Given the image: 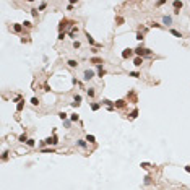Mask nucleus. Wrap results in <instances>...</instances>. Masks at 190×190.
<instances>
[{
    "instance_id": "nucleus-1",
    "label": "nucleus",
    "mask_w": 190,
    "mask_h": 190,
    "mask_svg": "<svg viewBox=\"0 0 190 190\" xmlns=\"http://www.w3.org/2000/svg\"><path fill=\"white\" fill-rule=\"evenodd\" d=\"M133 52H135L136 57H150V55H153V50L151 49H146V47H143V44H140L136 49H133Z\"/></svg>"
},
{
    "instance_id": "nucleus-2",
    "label": "nucleus",
    "mask_w": 190,
    "mask_h": 190,
    "mask_svg": "<svg viewBox=\"0 0 190 190\" xmlns=\"http://www.w3.org/2000/svg\"><path fill=\"white\" fill-rule=\"evenodd\" d=\"M93 78H94V71L91 68H86V70L83 71V81H89Z\"/></svg>"
},
{
    "instance_id": "nucleus-3",
    "label": "nucleus",
    "mask_w": 190,
    "mask_h": 190,
    "mask_svg": "<svg viewBox=\"0 0 190 190\" xmlns=\"http://www.w3.org/2000/svg\"><path fill=\"white\" fill-rule=\"evenodd\" d=\"M46 145H49V146L59 145V138H57V135H52V136H49V138H46Z\"/></svg>"
},
{
    "instance_id": "nucleus-4",
    "label": "nucleus",
    "mask_w": 190,
    "mask_h": 190,
    "mask_svg": "<svg viewBox=\"0 0 190 190\" xmlns=\"http://www.w3.org/2000/svg\"><path fill=\"white\" fill-rule=\"evenodd\" d=\"M96 70H98V76H99V78H103V76L107 75V71H106V68H104L103 65H98V67H96Z\"/></svg>"
},
{
    "instance_id": "nucleus-5",
    "label": "nucleus",
    "mask_w": 190,
    "mask_h": 190,
    "mask_svg": "<svg viewBox=\"0 0 190 190\" xmlns=\"http://www.w3.org/2000/svg\"><path fill=\"white\" fill-rule=\"evenodd\" d=\"M89 62H91V63H94L96 67H98V65H103V63H104V60L101 59V57H96V55H94V57H91V60H89Z\"/></svg>"
},
{
    "instance_id": "nucleus-6",
    "label": "nucleus",
    "mask_w": 190,
    "mask_h": 190,
    "mask_svg": "<svg viewBox=\"0 0 190 190\" xmlns=\"http://www.w3.org/2000/svg\"><path fill=\"white\" fill-rule=\"evenodd\" d=\"M135 54L132 49H124L122 50V59H128V57H132V55Z\"/></svg>"
},
{
    "instance_id": "nucleus-7",
    "label": "nucleus",
    "mask_w": 190,
    "mask_h": 190,
    "mask_svg": "<svg viewBox=\"0 0 190 190\" xmlns=\"http://www.w3.org/2000/svg\"><path fill=\"white\" fill-rule=\"evenodd\" d=\"M127 106V101L125 99H117L115 101V109H124Z\"/></svg>"
},
{
    "instance_id": "nucleus-8",
    "label": "nucleus",
    "mask_w": 190,
    "mask_h": 190,
    "mask_svg": "<svg viewBox=\"0 0 190 190\" xmlns=\"http://www.w3.org/2000/svg\"><path fill=\"white\" fill-rule=\"evenodd\" d=\"M163 24L171 26V24H172V16H171V15H164L163 16Z\"/></svg>"
},
{
    "instance_id": "nucleus-9",
    "label": "nucleus",
    "mask_w": 190,
    "mask_h": 190,
    "mask_svg": "<svg viewBox=\"0 0 190 190\" xmlns=\"http://www.w3.org/2000/svg\"><path fill=\"white\" fill-rule=\"evenodd\" d=\"M76 146L81 148V150H86L88 148V141L86 140H76Z\"/></svg>"
},
{
    "instance_id": "nucleus-10",
    "label": "nucleus",
    "mask_w": 190,
    "mask_h": 190,
    "mask_svg": "<svg viewBox=\"0 0 190 190\" xmlns=\"http://www.w3.org/2000/svg\"><path fill=\"white\" fill-rule=\"evenodd\" d=\"M85 34H86V39H88V42L91 44L93 47H96V44H98V42L94 41V38H93V36H91V34H89V33H88V31H86V33H85Z\"/></svg>"
},
{
    "instance_id": "nucleus-11",
    "label": "nucleus",
    "mask_w": 190,
    "mask_h": 190,
    "mask_svg": "<svg viewBox=\"0 0 190 190\" xmlns=\"http://www.w3.org/2000/svg\"><path fill=\"white\" fill-rule=\"evenodd\" d=\"M67 65L70 67V68H76V67H78V62H76L75 59H68L67 60Z\"/></svg>"
},
{
    "instance_id": "nucleus-12",
    "label": "nucleus",
    "mask_w": 190,
    "mask_h": 190,
    "mask_svg": "<svg viewBox=\"0 0 190 190\" xmlns=\"http://www.w3.org/2000/svg\"><path fill=\"white\" fill-rule=\"evenodd\" d=\"M28 140H29V136H28L26 132H24V133H21V135L18 136V141H20V143H26Z\"/></svg>"
},
{
    "instance_id": "nucleus-13",
    "label": "nucleus",
    "mask_w": 190,
    "mask_h": 190,
    "mask_svg": "<svg viewBox=\"0 0 190 190\" xmlns=\"http://www.w3.org/2000/svg\"><path fill=\"white\" fill-rule=\"evenodd\" d=\"M76 34H78V26H73V28L70 29V33H68V36H70L71 39H75V36H76ZM75 41H76V39H75Z\"/></svg>"
},
{
    "instance_id": "nucleus-14",
    "label": "nucleus",
    "mask_w": 190,
    "mask_h": 190,
    "mask_svg": "<svg viewBox=\"0 0 190 190\" xmlns=\"http://www.w3.org/2000/svg\"><path fill=\"white\" fill-rule=\"evenodd\" d=\"M11 28H13V31H15V33H21L24 26H23V24H20V23H15V24H13Z\"/></svg>"
},
{
    "instance_id": "nucleus-15",
    "label": "nucleus",
    "mask_w": 190,
    "mask_h": 190,
    "mask_svg": "<svg viewBox=\"0 0 190 190\" xmlns=\"http://www.w3.org/2000/svg\"><path fill=\"white\" fill-rule=\"evenodd\" d=\"M172 7H174V10H175V11H179V8H182V7H184V3H182V2H179V0H175V2H172Z\"/></svg>"
},
{
    "instance_id": "nucleus-16",
    "label": "nucleus",
    "mask_w": 190,
    "mask_h": 190,
    "mask_svg": "<svg viewBox=\"0 0 190 190\" xmlns=\"http://www.w3.org/2000/svg\"><path fill=\"white\" fill-rule=\"evenodd\" d=\"M57 115H59V117H60V119H62V120H63V122H65V120H68V119H70V117H68V114H67L65 111H60V112H59V114H57Z\"/></svg>"
},
{
    "instance_id": "nucleus-17",
    "label": "nucleus",
    "mask_w": 190,
    "mask_h": 190,
    "mask_svg": "<svg viewBox=\"0 0 190 190\" xmlns=\"http://www.w3.org/2000/svg\"><path fill=\"white\" fill-rule=\"evenodd\" d=\"M101 106H103L101 103H91V106H89V107H91V111H94V112H96V111H99V109H101Z\"/></svg>"
},
{
    "instance_id": "nucleus-18",
    "label": "nucleus",
    "mask_w": 190,
    "mask_h": 190,
    "mask_svg": "<svg viewBox=\"0 0 190 190\" xmlns=\"http://www.w3.org/2000/svg\"><path fill=\"white\" fill-rule=\"evenodd\" d=\"M171 34L175 36V38H184V34L180 33V31H177V29H174V28H171Z\"/></svg>"
},
{
    "instance_id": "nucleus-19",
    "label": "nucleus",
    "mask_w": 190,
    "mask_h": 190,
    "mask_svg": "<svg viewBox=\"0 0 190 190\" xmlns=\"http://www.w3.org/2000/svg\"><path fill=\"white\" fill-rule=\"evenodd\" d=\"M86 94H88V98H89V99H93V98H94V94H96L94 88H88V89H86Z\"/></svg>"
},
{
    "instance_id": "nucleus-20",
    "label": "nucleus",
    "mask_w": 190,
    "mask_h": 190,
    "mask_svg": "<svg viewBox=\"0 0 190 190\" xmlns=\"http://www.w3.org/2000/svg\"><path fill=\"white\" fill-rule=\"evenodd\" d=\"M67 23H68V20H65V18H63V20H62V21L59 23V31H60V33H62V29H63V28L67 26Z\"/></svg>"
},
{
    "instance_id": "nucleus-21",
    "label": "nucleus",
    "mask_w": 190,
    "mask_h": 190,
    "mask_svg": "<svg viewBox=\"0 0 190 190\" xmlns=\"http://www.w3.org/2000/svg\"><path fill=\"white\" fill-rule=\"evenodd\" d=\"M141 63H143V59H141V57H135V59H133V65L135 67H140Z\"/></svg>"
},
{
    "instance_id": "nucleus-22",
    "label": "nucleus",
    "mask_w": 190,
    "mask_h": 190,
    "mask_svg": "<svg viewBox=\"0 0 190 190\" xmlns=\"http://www.w3.org/2000/svg\"><path fill=\"white\" fill-rule=\"evenodd\" d=\"M68 120H70L71 124H73V122H78V120H80V115L75 112V114H71V115H70V119H68Z\"/></svg>"
},
{
    "instance_id": "nucleus-23",
    "label": "nucleus",
    "mask_w": 190,
    "mask_h": 190,
    "mask_svg": "<svg viewBox=\"0 0 190 190\" xmlns=\"http://www.w3.org/2000/svg\"><path fill=\"white\" fill-rule=\"evenodd\" d=\"M26 146H29V148H34V146H36V140H33V138H29V140L26 141Z\"/></svg>"
},
{
    "instance_id": "nucleus-24",
    "label": "nucleus",
    "mask_w": 190,
    "mask_h": 190,
    "mask_svg": "<svg viewBox=\"0 0 190 190\" xmlns=\"http://www.w3.org/2000/svg\"><path fill=\"white\" fill-rule=\"evenodd\" d=\"M85 140L89 141V143H96V138H94V135H89V133L86 135V138H85Z\"/></svg>"
},
{
    "instance_id": "nucleus-25",
    "label": "nucleus",
    "mask_w": 190,
    "mask_h": 190,
    "mask_svg": "<svg viewBox=\"0 0 190 190\" xmlns=\"http://www.w3.org/2000/svg\"><path fill=\"white\" fill-rule=\"evenodd\" d=\"M136 117H138V109H133L130 112V119H136Z\"/></svg>"
},
{
    "instance_id": "nucleus-26",
    "label": "nucleus",
    "mask_w": 190,
    "mask_h": 190,
    "mask_svg": "<svg viewBox=\"0 0 190 190\" xmlns=\"http://www.w3.org/2000/svg\"><path fill=\"white\" fill-rule=\"evenodd\" d=\"M41 153H50V154H52V153H55V150H54V148H42Z\"/></svg>"
},
{
    "instance_id": "nucleus-27",
    "label": "nucleus",
    "mask_w": 190,
    "mask_h": 190,
    "mask_svg": "<svg viewBox=\"0 0 190 190\" xmlns=\"http://www.w3.org/2000/svg\"><path fill=\"white\" fill-rule=\"evenodd\" d=\"M23 107H24V101H20V103L16 104V111L20 112V111H23Z\"/></svg>"
},
{
    "instance_id": "nucleus-28",
    "label": "nucleus",
    "mask_w": 190,
    "mask_h": 190,
    "mask_svg": "<svg viewBox=\"0 0 190 190\" xmlns=\"http://www.w3.org/2000/svg\"><path fill=\"white\" fill-rule=\"evenodd\" d=\"M80 47H81V42H80V41H73V49H80Z\"/></svg>"
},
{
    "instance_id": "nucleus-29",
    "label": "nucleus",
    "mask_w": 190,
    "mask_h": 190,
    "mask_svg": "<svg viewBox=\"0 0 190 190\" xmlns=\"http://www.w3.org/2000/svg\"><path fill=\"white\" fill-rule=\"evenodd\" d=\"M46 8H47V2H42V3L39 5L38 10H39V11H42V10H46Z\"/></svg>"
},
{
    "instance_id": "nucleus-30",
    "label": "nucleus",
    "mask_w": 190,
    "mask_h": 190,
    "mask_svg": "<svg viewBox=\"0 0 190 190\" xmlns=\"http://www.w3.org/2000/svg\"><path fill=\"white\" fill-rule=\"evenodd\" d=\"M115 23H117V26L124 24V18H122V16H117V18H115Z\"/></svg>"
},
{
    "instance_id": "nucleus-31",
    "label": "nucleus",
    "mask_w": 190,
    "mask_h": 190,
    "mask_svg": "<svg viewBox=\"0 0 190 190\" xmlns=\"http://www.w3.org/2000/svg\"><path fill=\"white\" fill-rule=\"evenodd\" d=\"M7 159H8V151L5 150V151L2 153V161H7Z\"/></svg>"
},
{
    "instance_id": "nucleus-32",
    "label": "nucleus",
    "mask_w": 190,
    "mask_h": 190,
    "mask_svg": "<svg viewBox=\"0 0 190 190\" xmlns=\"http://www.w3.org/2000/svg\"><path fill=\"white\" fill-rule=\"evenodd\" d=\"M21 24H23L24 28H31V26H33V23H31V21H28V20H26V21H23Z\"/></svg>"
},
{
    "instance_id": "nucleus-33",
    "label": "nucleus",
    "mask_w": 190,
    "mask_h": 190,
    "mask_svg": "<svg viewBox=\"0 0 190 190\" xmlns=\"http://www.w3.org/2000/svg\"><path fill=\"white\" fill-rule=\"evenodd\" d=\"M31 104H33V106H39V99L38 98H31Z\"/></svg>"
},
{
    "instance_id": "nucleus-34",
    "label": "nucleus",
    "mask_w": 190,
    "mask_h": 190,
    "mask_svg": "<svg viewBox=\"0 0 190 190\" xmlns=\"http://www.w3.org/2000/svg\"><path fill=\"white\" fill-rule=\"evenodd\" d=\"M128 76H133V78H138V76H140V73H138V71H130V73H128Z\"/></svg>"
},
{
    "instance_id": "nucleus-35",
    "label": "nucleus",
    "mask_w": 190,
    "mask_h": 190,
    "mask_svg": "<svg viewBox=\"0 0 190 190\" xmlns=\"http://www.w3.org/2000/svg\"><path fill=\"white\" fill-rule=\"evenodd\" d=\"M150 184H151V177L146 175V177H145V185H150Z\"/></svg>"
},
{
    "instance_id": "nucleus-36",
    "label": "nucleus",
    "mask_w": 190,
    "mask_h": 190,
    "mask_svg": "<svg viewBox=\"0 0 190 190\" xmlns=\"http://www.w3.org/2000/svg\"><path fill=\"white\" fill-rule=\"evenodd\" d=\"M31 15H33V16L36 18V16H38V15H39V10H36V8H33V10H31Z\"/></svg>"
},
{
    "instance_id": "nucleus-37",
    "label": "nucleus",
    "mask_w": 190,
    "mask_h": 190,
    "mask_svg": "<svg viewBox=\"0 0 190 190\" xmlns=\"http://www.w3.org/2000/svg\"><path fill=\"white\" fill-rule=\"evenodd\" d=\"M65 36H67L65 33H59V38H57V39H59V41H63V39H65Z\"/></svg>"
},
{
    "instance_id": "nucleus-38",
    "label": "nucleus",
    "mask_w": 190,
    "mask_h": 190,
    "mask_svg": "<svg viewBox=\"0 0 190 190\" xmlns=\"http://www.w3.org/2000/svg\"><path fill=\"white\" fill-rule=\"evenodd\" d=\"M70 125H71L70 120H65V122H63V127H65V128H70Z\"/></svg>"
},
{
    "instance_id": "nucleus-39",
    "label": "nucleus",
    "mask_w": 190,
    "mask_h": 190,
    "mask_svg": "<svg viewBox=\"0 0 190 190\" xmlns=\"http://www.w3.org/2000/svg\"><path fill=\"white\" fill-rule=\"evenodd\" d=\"M20 99H21V96H20V94H16V96L13 98V103H20Z\"/></svg>"
},
{
    "instance_id": "nucleus-40",
    "label": "nucleus",
    "mask_w": 190,
    "mask_h": 190,
    "mask_svg": "<svg viewBox=\"0 0 190 190\" xmlns=\"http://www.w3.org/2000/svg\"><path fill=\"white\" fill-rule=\"evenodd\" d=\"M39 148H41V150H42V148H46V140L39 141Z\"/></svg>"
},
{
    "instance_id": "nucleus-41",
    "label": "nucleus",
    "mask_w": 190,
    "mask_h": 190,
    "mask_svg": "<svg viewBox=\"0 0 190 190\" xmlns=\"http://www.w3.org/2000/svg\"><path fill=\"white\" fill-rule=\"evenodd\" d=\"M136 41H143V34L141 33H136Z\"/></svg>"
},
{
    "instance_id": "nucleus-42",
    "label": "nucleus",
    "mask_w": 190,
    "mask_h": 190,
    "mask_svg": "<svg viewBox=\"0 0 190 190\" xmlns=\"http://www.w3.org/2000/svg\"><path fill=\"white\" fill-rule=\"evenodd\" d=\"M150 166H151V164H150V163H141V167H143V169H148V167H150Z\"/></svg>"
},
{
    "instance_id": "nucleus-43",
    "label": "nucleus",
    "mask_w": 190,
    "mask_h": 190,
    "mask_svg": "<svg viewBox=\"0 0 190 190\" xmlns=\"http://www.w3.org/2000/svg\"><path fill=\"white\" fill-rule=\"evenodd\" d=\"M166 3V0H159V2H156V7H161V5H164Z\"/></svg>"
},
{
    "instance_id": "nucleus-44",
    "label": "nucleus",
    "mask_w": 190,
    "mask_h": 190,
    "mask_svg": "<svg viewBox=\"0 0 190 190\" xmlns=\"http://www.w3.org/2000/svg\"><path fill=\"white\" fill-rule=\"evenodd\" d=\"M151 26H153V28H161L163 24H159V23H156V21H154V23H151Z\"/></svg>"
},
{
    "instance_id": "nucleus-45",
    "label": "nucleus",
    "mask_w": 190,
    "mask_h": 190,
    "mask_svg": "<svg viewBox=\"0 0 190 190\" xmlns=\"http://www.w3.org/2000/svg\"><path fill=\"white\" fill-rule=\"evenodd\" d=\"M44 91H50V86L47 85V83H44Z\"/></svg>"
},
{
    "instance_id": "nucleus-46",
    "label": "nucleus",
    "mask_w": 190,
    "mask_h": 190,
    "mask_svg": "<svg viewBox=\"0 0 190 190\" xmlns=\"http://www.w3.org/2000/svg\"><path fill=\"white\" fill-rule=\"evenodd\" d=\"M91 52H93V54H98V52H99V49H98V47H93V49H91Z\"/></svg>"
},
{
    "instance_id": "nucleus-47",
    "label": "nucleus",
    "mask_w": 190,
    "mask_h": 190,
    "mask_svg": "<svg viewBox=\"0 0 190 190\" xmlns=\"http://www.w3.org/2000/svg\"><path fill=\"white\" fill-rule=\"evenodd\" d=\"M185 172H189V174H190V166H185Z\"/></svg>"
}]
</instances>
